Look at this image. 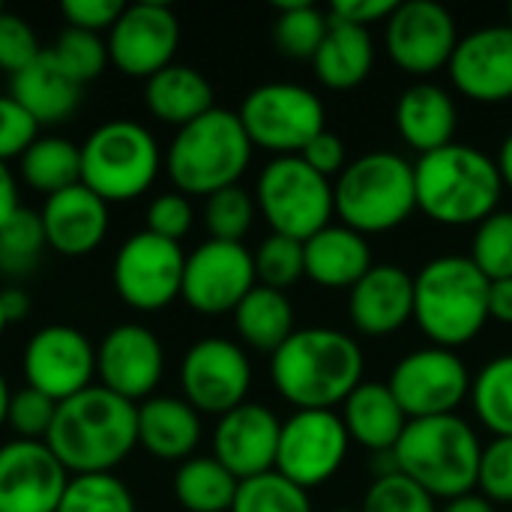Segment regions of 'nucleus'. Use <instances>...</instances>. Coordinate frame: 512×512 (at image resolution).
Instances as JSON below:
<instances>
[{
  "label": "nucleus",
  "mask_w": 512,
  "mask_h": 512,
  "mask_svg": "<svg viewBox=\"0 0 512 512\" xmlns=\"http://www.w3.org/2000/svg\"><path fill=\"white\" fill-rule=\"evenodd\" d=\"M489 279L468 255H438L414 276V321L429 345L462 348L489 324Z\"/></svg>",
  "instance_id": "nucleus-4"
},
{
  "label": "nucleus",
  "mask_w": 512,
  "mask_h": 512,
  "mask_svg": "<svg viewBox=\"0 0 512 512\" xmlns=\"http://www.w3.org/2000/svg\"><path fill=\"white\" fill-rule=\"evenodd\" d=\"M372 66H375L372 33L330 18L327 36L312 57L315 78L327 90H354L372 75Z\"/></svg>",
  "instance_id": "nucleus-31"
},
{
  "label": "nucleus",
  "mask_w": 512,
  "mask_h": 512,
  "mask_svg": "<svg viewBox=\"0 0 512 512\" xmlns=\"http://www.w3.org/2000/svg\"><path fill=\"white\" fill-rule=\"evenodd\" d=\"M9 402H12V390H9V381H6V375L0 372V426H6V411H9Z\"/></svg>",
  "instance_id": "nucleus-58"
},
{
  "label": "nucleus",
  "mask_w": 512,
  "mask_h": 512,
  "mask_svg": "<svg viewBox=\"0 0 512 512\" xmlns=\"http://www.w3.org/2000/svg\"><path fill=\"white\" fill-rule=\"evenodd\" d=\"M231 512H312V501L306 489L270 471L237 486Z\"/></svg>",
  "instance_id": "nucleus-41"
},
{
  "label": "nucleus",
  "mask_w": 512,
  "mask_h": 512,
  "mask_svg": "<svg viewBox=\"0 0 512 512\" xmlns=\"http://www.w3.org/2000/svg\"><path fill=\"white\" fill-rule=\"evenodd\" d=\"M366 357L354 336L336 327H297L270 354V381L297 411H336L366 381Z\"/></svg>",
  "instance_id": "nucleus-1"
},
{
  "label": "nucleus",
  "mask_w": 512,
  "mask_h": 512,
  "mask_svg": "<svg viewBox=\"0 0 512 512\" xmlns=\"http://www.w3.org/2000/svg\"><path fill=\"white\" fill-rule=\"evenodd\" d=\"M330 27L327 9L315 6L312 0H294V3H279L276 6V21H273V39L285 57L294 60H309L321 48L324 36Z\"/></svg>",
  "instance_id": "nucleus-36"
},
{
  "label": "nucleus",
  "mask_w": 512,
  "mask_h": 512,
  "mask_svg": "<svg viewBox=\"0 0 512 512\" xmlns=\"http://www.w3.org/2000/svg\"><path fill=\"white\" fill-rule=\"evenodd\" d=\"M54 414H57V402L24 387V390L12 393V402L6 411V426L12 429V435L18 441H45L51 432Z\"/></svg>",
  "instance_id": "nucleus-45"
},
{
  "label": "nucleus",
  "mask_w": 512,
  "mask_h": 512,
  "mask_svg": "<svg viewBox=\"0 0 512 512\" xmlns=\"http://www.w3.org/2000/svg\"><path fill=\"white\" fill-rule=\"evenodd\" d=\"M471 408L492 438H512V354L489 360L474 375Z\"/></svg>",
  "instance_id": "nucleus-35"
},
{
  "label": "nucleus",
  "mask_w": 512,
  "mask_h": 512,
  "mask_svg": "<svg viewBox=\"0 0 512 512\" xmlns=\"http://www.w3.org/2000/svg\"><path fill=\"white\" fill-rule=\"evenodd\" d=\"M21 210V195H18V177L15 171L0 162V228Z\"/></svg>",
  "instance_id": "nucleus-53"
},
{
  "label": "nucleus",
  "mask_w": 512,
  "mask_h": 512,
  "mask_svg": "<svg viewBox=\"0 0 512 512\" xmlns=\"http://www.w3.org/2000/svg\"><path fill=\"white\" fill-rule=\"evenodd\" d=\"M306 279L327 291H351L372 267L369 237L348 225H327L303 243Z\"/></svg>",
  "instance_id": "nucleus-27"
},
{
  "label": "nucleus",
  "mask_w": 512,
  "mask_h": 512,
  "mask_svg": "<svg viewBox=\"0 0 512 512\" xmlns=\"http://www.w3.org/2000/svg\"><path fill=\"white\" fill-rule=\"evenodd\" d=\"M144 105L159 123L183 129L216 108L213 84L195 66L171 63L144 81Z\"/></svg>",
  "instance_id": "nucleus-30"
},
{
  "label": "nucleus",
  "mask_w": 512,
  "mask_h": 512,
  "mask_svg": "<svg viewBox=\"0 0 512 512\" xmlns=\"http://www.w3.org/2000/svg\"><path fill=\"white\" fill-rule=\"evenodd\" d=\"M69 486V471L45 441L0 447V512H57Z\"/></svg>",
  "instance_id": "nucleus-20"
},
{
  "label": "nucleus",
  "mask_w": 512,
  "mask_h": 512,
  "mask_svg": "<svg viewBox=\"0 0 512 512\" xmlns=\"http://www.w3.org/2000/svg\"><path fill=\"white\" fill-rule=\"evenodd\" d=\"M0 306H3L6 324H18L30 312V294L24 288H6L0 291Z\"/></svg>",
  "instance_id": "nucleus-55"
},
{
  "label": "nucleus",
  "mask_w": 512,
  "mask_h": 512,
  "mask_svg": "<svg viewBox=\"0 0 512 512\" xmlns=\"http://www.w3.org/2000/svg\"><path fill=\"white\" fill-rule=\"evenodd\" d=\"M453 87L480 105L512 99V27L486 24L465 33L447 63Z\"/></svg>",
  "instance_id": "nucleus-21"
},
{
  "label": "nucleus",
  "mask_w": 512,
  "mask_h": 512,
  "mask_svg": "<svg viewBox=\"0 0 512 512\" xmlns=\"http://www.w3.org/2000/svg\"><path fill=\"white\" fill-rule=\"evenodd\" d=\"M45 249H48V243H45V228H42L39 210L21 207L0 228V273L3 276H27L39 264Z\"/></svg>",
  "instance_id": "nucleus-37"
},
{
  "label": "nucleus",
  "mask_w": 512,
  "mask_h": 512,
  "mask_svg": "<svg viewBox=\"0 0 512 512\" xmlns=\"http://www.w3.org/2000/svg\"><path fill=\"white\" fill-rule=\"evenodd\" d=\"M255 216H258L255 195L243 189L240 183L204 198V228L210 240L243 243V237L255 225Z\"/></svg>",
  "instance_id": "nucleus-38"
},
{
  "label": "nucleus",
  "mask_w": 512,
  "mask_h": 512,
  "mask_svg": "<svg viewBox=\"0 0 512 512\" xmlns=\"http://www.w3.org/2000/svg\"><path fill=\"white\" fill-rule=\"evenodd\" d=\"M468 258L489 282L512 279V210H498L474 228Z\"/></svg>",
  "instance_id": "nucleus-42"
},
{
  "label": "nucleus",
  "mask_w": 512,
  "mask_h": 512,
  "mask_svg": "<svg viewBox=\"0 0 512 512\" xmlns=\"http://www.w3.org/2000/svg\"><path fill=\"white\" fill-rule=\"evenodd\" d=\"M495 162H498V171H501V180H504V189H510L512 192V132L501 141V147H498V156H495Z\"/></svg>",
  "instance_id": "nucleus-57"
},
{
  "label": "nucleus",
  "mask_w": 512,
  "mask_h": 512,
  "mask_svg": "<svg viewBox=\"0 0 512 512\" xmlns=\"http://www.w3.org/2000/svg\"><path fill=\"white\" fill-rule=\"evenodd\" d=\"M342 423L348 429L351 444L369 450L372 456L378 453H393L399 444L408 417L396 396L390 393L387 381H363L342 405Z\"/></svg>",
  "instance_id": "nucleus-29"
},
{
  "label": "nucleus",
  "mask_w": 512,
  "mask_h": 512,
  "mask_svg": "<svg viewBox=\"0 0 512 512\" xmlns=\"http://www.w3.org/2000/svg\"><path fill=\"white\" fill-rule=\"evenodd\" d=\"M336 216L363 237L402 228L417 213L414 162L393 150H369L333 183Z\"/></svg>",
  "instance_id": "nucleus-7"
},
{
  "label": "nucleus",
  "mask_w": 512,
  "mask_h": 512,
  "mask_svg": "<svg viewBox=\"0 0 512 512\" xmlns=\"http://www.w3.org/2000/svg\"><path fill=\"white\" fill-rule=\"evenodd\" d=\"M396 0H336L327 15L354 27L369 30L372 24H384L393 12H396Z\"/></svg>",
  "instance_id": "nucleus-52"
},
{
  "label": "nucleus",
  "mask_w": 512,
  "mask_h": 512,
  "mask_svg": "<svg viewBox=\"0 0 512 512\" xmlns=\"http://www.w3.org/2000/svg\"><path fill=\"white\" fill-rule=\"evenodd\" d=\"M234 330L243 348L276 354L294 336V303L285 291L255 285L234 309Z\"/></svg>",
  "instance_id": "nucleus-32"
},
{
  "label": "nucleus",
  "mask_w": 512,
  "mask_h": 512,
  "mask_svg": "<svg viewBox=\"0 0 512 512\" xmlns=\"http://www.w3.org/2000/svg\"><path fill=\"white\" fill-rule=\"evenodd\" d=\"M108 60L126 78H153L174 63L180 48V21L165 3H132L105 36Z\"/></svg>",
  "instance_id": "nucleus-18"
},
{
  "label": "nucleus",
  "mask_w": 512,
  "mask_h": 512,
  "mask_svg": "<svg viewBox=\"0 0 512 512\" xmlns=\"http://www.w3.org/2000/svg\"><path fill=\"white\" fill-rule=\"evenodd\" d=\"M255 285V255L243 243L204 240L186 255L180 300L204 318H219L234 315Z\"/></svg>",
  "instance_id": "nucleus-16"
},
{
  "label": "nucleus",
  "mask_w": 512,
  "mask_h": 512,
  "mask_svg": "<svg viewBox=\"0 0 512 512\" xmlns=\"http://www.w3.org/2000/svg\"><path fill=\"white\" fill-rule=\"evenodd\" d=\"M21 183L42 198L81 183V144L63 135H39L18 159Z\"/></svg>",
  "instance_id": "nucleus-33"
},
{
  "label": "nucleus",
  "mask_w": 512,
  "mask_h": 512,
  "mask_svg": "<svg viewBox=\"0 0 512 512\" xmlns=\"http://www.w3.org/2000/svg\"><path fill=\"white\" fill-rule=\"evenodd\" d=\"M258 216L267 222L270 234H282L306 243L336 216L333 183L303 162V156L270 159L255 180Z\"/></svg>",
  "instance_id": "nucleus-9"
},
{
  "label": "nucleus",
  "mask_w": 512,
  "mask_h": 512,
  "mask_svg": "<svg viewBox=\"0 0 512 512\" xmlns=\"http://www.w3.org/2000/svg\"><path fill=\"white\" fill-rule=\"evenodd\" d=\"M438 501L402 474L375 477L363 495L360 512H438Z\"/></svg>",
  "instance_id": "nucleus-44"
},
{
  "label": "nucleus",
  "mask_w": 512,
  "mask_h": 512,
  "mask_svg": "<svg viewBox=\"0 0 512 512\" xmlns=\"http://www.w3.org/2000/svg\"><path fill=\"white\" fill-rule=\"evenodd\" d=\"M195 225V207L192 198H186L183 192H162L147 204V231L165 240L180 243Z\"/></svg>",
  "instance_id": "nucleus-48"
},
{
  "label": "nucleus",
  "mask_w": 512,
  "mask_h": 512,
  "mask_svg": "<svg viewBox=\"0 0 512 512\" xmlns=\"http://www.w3.org/2000/svg\"><path fill=\"white\" fill-rule=\"evenodd\" d=\"M255 255V276L258 285L288 291L306 276V258H303V243L282 237V234H267L261 246L252 252Z\"/></svg>",
  "instance_id": "nucleus-43"
},
{
  "label": "nucleus",
  "mask_w": 512,
  "mask_h": 512,
  "mask_svg": "<svg viewBox=\"0 0 512 512\" xmlns=\"http://www.w3.org/2000/svg\"><path fill=\"white\" fill-rule=\"evenodd\" d=\"M84 87L75 84L48 54V48L21 72L9 75V96L42 126L66 123L81 105Z\"/></svg>",
  "instance_id": "nucleus-28"
},
{
  "label": "nucleus",
  "mask_w": 512,
  "mask_h": 512,
  "mask_svg": "<svg viewBox=\"0 0 512 512\" xmlns=\"http://www.w3.org/2000/svg\"><path fill=\"white\" fill-rule=\"evenodd\" d=\"M510 512H512V507H510Z\"/></svg>",
  "instance_id": "nucleus-64"
},
{
  "label": "nucleus",
  "mask_w": 512,
  "mask_h": 512,
  "mask_svg": "<svg viewBox=\"0 0 512 512\" xmlns=\"http://www.w3.org/2000/svg\"><path fill=\"white\" fill-rule=\"evenodd\" d=\"M165 375V348L144 324H117L96 345V381L108 393L141 405Z\"/></svg>",
  "instance_id": "nucleus-19"
},
{
  "label": "nucleus",
  "mask_w": 512,
  "mask_h": 512,
  "mask_svg": "<svg viewBox=\"0 0 512 512\" xmlns=\"http://www.w3.org/2000/svg\"><path fill=\"white\" fill-rule=\"evenodd\" d=\"M39 219L45 228L48 249L66 258H81L96 252L108 237V225H111L108 204L99 195H93L84 183L48 195L42 201Z\"/></svg>",
  "instance_id": "nucleus-24"
},
{
  "label": "nucleus",
  "mask_w": 512,
  "mask_h": 512,
  "mask_svg": "<svg viewBox=\"0 0 512 512\" xmlns=\"http://www.w3.org/2000/svg\"><path fill=\"white\" fill-rule=\"evenodd\" d=\"M252 153L237 111L213 108L174 132L165 150V174L186 198H210L240 183Z\"/></svg>",
  "instance_id": "nucleus-6"
},
{
  "label": "nucleus",
  "mask_w": 512,
  "mask_h": 512,
  "mask_svg": "<svg viewBox=\"0 0 512 512\" xmlns=\"http://www.w3.org/2000/svg\"><path fill=\"white\" fill-rule=\"evenodd\" d=\"M252 360L234 339L210 336L189 345L180 360V396L204 417H225L249 402Z\"/></svg>",
  "instance_id": "nucleus-13"
},
{
  "label": "nucleus",
  "mask_w": 512,
  "mask_h": 512,
  "mask_svg": "<svg viewBox=\"0 0 512 512\" xmlns=\"http://www.w3.org/2000/svg\"><path fill=\"white\" fill-rule=\"evenodd\" d=\"M336 512H360V510H336Z\"/></svg>",
  "instance_id": "nucleus-61"
},
{
  "label": "nucleus",
  "mask_w": 512,
  "mask_h": 512,
  "mask_svg": "<svg viewBox=\"0 0 512 512\" xmlns=\"http://www.w3.org/2000/svg\"><path fill=\"white\" fill-rule=\"evenodd\" d=\"M480 456L483 441L459 414L408 420L399 444L393 447L396 471L435 501H453L477 492Z\"/></svg>",
  "instance_id": "nucleus-5"
},
{
  "label": "nucleus",
  "mask_w": 512,
  "mask_h": 512,
  "mask_svg": "<svg viewBox=\"0 0 512 512\" xmlns=\"http://www.w3.org/2000/svg\"><path fill=\"white\" fill-rule=\"evenodd\" d=\"M474 375L468 363L438 345L408 351L390 372L387 387L402 405L408 420L459 414L465 399H471Z\"/></svg>",
  "instance_id": "nucleus-11"
},
{
  "label": "nucleus",
  "mask_w": 512,
  "mask_h": 512,
  "mask_svg": "<svg viewBox=\"0 0 512 512\" xmlns=\"http://www.w3.org/2000/svg\"><path fill=\"white\" fill-rule=\"evenodd\" d=\"M186 252L180 243L144 231L123 240L114 255L111 279L117 297L135 312H159L183 291Z\"/></svg>",
  "instance_id": "nucleus-12"
},
{
  "label": "nucleus",
  "mask_w": 512,
  "mask_h": 512,
  "mask_svg": "<svg viewBox=\"0 0 512 512\" xmlns=\"http://www.w3.org/2000/svg\"><path fill=\"white\" fill-rule=\"evenodd\" d=\"M489 318L512 327V279H498L489 285Z\"/></svg>",
  "instance_id": "nucleus-54"
},
{
  "label": "nucleus",
  "mask_w": 512,
  "mask_h": 512,
  "mask_svg": "<svg viewBox=\"0 0 512 512\" xmlns=\"http://www.w3.org/2000/svg\"><path fill=\"white\" fill-rule=\"evenodd\" d=\"M303 162L309 165V168H315L321 177H339L345 168H348V147H345V141L336 135V132H330V129H324V132H318L306 147H303Z\"/></svg>",
  "instance_id": "nucleus-51"
},
{
  "label": "nucleus",
  "mask_w": 512,
  "mask_h": 512,
  "mask_svg": "<svg viewBox=\"0 0 512 512\" xmlns=\"http://www.w3.org/2000/svg\"><path fill=\"white\" fill-rule=\"evenodd\" d=\"M348 450L351 438L336 411H294L282 420L276 474L312 492L342 471Z\"/></svg>",
  "instance_id": "nucleus-14"
},
{
  "label": "nucleus",
  "mask_w": 512,
  "mask_h": 512,
  "mask_svg": "<svg viewBox=\"0 0 512 512\" xmlns=\"http://www.w3.org/2000/svg\"><path fill=\"white\" fill-rule=\"evenodd\" d=\"M252 147L276 156H300L303 147L327 129L321 96L294 81H267L246 93L237 111Z\"/></svg>",
  "instance_id": "nucleus-10"
},
{
  "label": "nucleus",
  "mask_w": 512,
  "mask_h": 512,
  "mask_svg": "<svg viewBox=\"0 0 512 512\" xmlns=\"http://www.w3.org/2000/svg\"><path fill=\"white\" fill-rule=\"evenodd\" d=\"M165 165L156 135L129 117L99 123L81 144V183L105 204L141 198Z\"/></svg>",
  "instance_id": "nucleus-8"
},
{
  "label": "nucleus",
  "mask_w": 512,
  "mask_h": 512,
  "mask_svg": "<svg viewBox=\"0 0 512 512\" xmlns=\"http://www.w3.org/2000/svg\"><path fill=\"white\" fill-rule=\"evenodd\" d=\"M507 18H510L507 24H510V27H512V3H510V9H507Z\"/></svg>",
  "instance_id": "nucleus-60"
},
{
  "label": "nucleus",
  "mask_w": 512,
  "mask_h": 512,
  "mask_svg": "<svg viewBox=\"0 0 512 512\" xmlns=\"http://www.w3.org/2000/svg\"><path fill=\"white\" fill-rule=\"evenodd\" d=\"M459 39L453 12L435 0L399 3L384 21L387 57L417 81H429V75L447 69Z\"/></svg>",
  "instance_id": "nucleus-15"
},
{
  "label": "nucleus",
  "mask_w": 512,
  "mask_h": 512,
  "mask_svg": "<svg viewBox=\"0 0 512 512\" xmlns=\"http://www.w3.org/2000/svg\"><path fill=\"white\" fill-rule=\"evenodd\" d=\"M282 420L261 402H243L216 420L213 459L225 465L240 483L276 471Z\"/></svg>",
  "instance_id": "nucleus-22"
},
{
  "label": "nucleus",
  "mask_w": 512,
  "mask_h": 512,
  "mask_svg": "<svg viewBox=\"0 0 512 512\" xmlns=\"http://www.w3.org/2000/svg\"><path fill=\"white\" fill-rule=\"evenodd\" d=\"M45 444L69 477L114 474L138 447V405L93 384L57 405Z\"/></svg>",
  "instance_id": "nucleus-2"
},
{
  "label": "nucleus",
  "mask_w": 512,
  "mask_h": 512,
  "mask_svg": "<svg viewBox=\"0 0 512 512\" xmlns=\"http://www.w3.org/2000/svg\"><path fill=\"white\" fill-rule=\"evenodd\" d=\"M201 432V414L183 396H150L138 405V447L156 462L183 465L195 456Z\"/></svg>",
  "instance_id": "nucleus-26"
},
{
  "label": "nucleus",
  "mask_w": 512,
  "mask_h": 512,
  "mask_svg": "<svg viewBox=\"0 0 512 512\" xmlns=\"http://www.w3.org/2000/svg\"><path fill=\"white\" fill-rule=\"evenodd\" d=\"M0 84H3V72H0Z\"/></svg>",
  "instance_id": "nucleus-62"
},
{
  "label": "nucleus",
  "mask_w": 512,
  "mask_h": 512,
  "mask_svg": "<svg viewBox=\"0 0 512 512\" xmlns=\"http://www.w3.org/2000/svg\"><path fill=\"white\" fill-rule=\"evenodd\" d=\"M240 480L213 456H192L177 465L174 498L186 512H231Z\"/></svg>",
  "instance_id": "nucleus-34"
},
{
  "label": "nucleus",
  "mask_w": 512,
  "mask_h": 512,
  "mask_svg": "<svg viewBox=\"0 0 512 512\" xmlns=\"http://www.w3.org/2000/svg\"><path fill=\"white\" fill-rule=\"evenodd\" d=\"M57 512H135V498L114 474H84L69 477Z\"/></svg>",
  "instance_id": "nucleus-40"
},
{
  "label": "nucleus",
  "mask_w": 512,
  "mask_h": 512,
  "mask_svg": "<svg viewBox=\"0 0 512 512\" xmlns=\"http://www.w3.org/2000/svg\"><path fill=\"white\" fill-rule=\"evenodd\" d=\"M48 54L81 87L96 81L105 72V66L111 63L105 39L99 33H87V30H75V27H63L60 36L54 39V45L48 48Z\"/></svg>",
  "instance_id": "nucleus-39"
},
{
  "label": "nucleus",
  "mask_w": 512,
  "mask_h": 512,
  "mask_svg": "<svg viewBox=\"0 0 512 512\" xmlns=\"http://www.w3.org/2000/svg\"><path fill=\"white\" fill-rule=\"evenodd\" d=\"M348 318L369 339L399 333L414 321V276L399 264H375L348 291Z\"/></svg>",
  "instance_id": "nucleus-23"
},
{
  "label": "nucleus",
  "mask_w": 512,
  "mask_h": 512,
  "mask_svg": "<svg viewBox=\"0 0 512 512\" xmlns=\"http://www.w3.org/2000/svg\"><path fill=\"white\" fill-rule=\"evenodd\" d=\"M417 210L444 228L480 225L501 207L504 180L498 162L474 144H447L414 162Z\"/></svg>",
  "instance_id": "nucleus-3"
},
{
  "label": "nucleus",
  "mask_w": 512,
  "mask_h": 512,
  "mask_svg": "<svg viewBox=\"0 0 512 512\" xmlns=\"http://www.w3.org/2000/svg\"><path fill=\"white\" fill-rule=\"evenodd\" d=\"M39 138V123L6 93H0V162L21 159Z\"/></svg>",
  "instance_id": "nucleus-49"
},
{
  "label": "nucleus",
  "mask_w": 512,
  "mask_h": 512,
  "mask_svg": "<svg viewBox=\"0 0 512 512\" xmlns=\"http://www.w3.org/2000/svg\"><path fill=\"white\" fill-rule=\"evenodd\" d=\"M45 48L39 45L36 30L30 27L27 18L15 15V12H0V72H21L24 66H30Z\"/></svg>",
  "instance_id": "nucleus-47"
},
{
  "label": "nucleus",
  "mask_w": 512,
  "mask_h": 512,
  "mask_svg": "<svg viewBox=\"0 0 512 512\" xmlns=\"http://www.w3.org/2000/svg\"><path fill=\"white\" fill-rule=\"evenodd\" d=\"M6 327H9V324H6V315H3V306H0V339H3V333H6Z\"/></svg>",
  "instance_id": "nucleus-59"
},
{
  "label": "nucleus",
  "mask_w": 512,
  "mask_h": 512,
  "mask_svg": "<svg viewBox=\"0 0 512 512\" xmlns=\"http://www.w3.org/2000/svg\"><path fill=\"white\" fill-rule=\"evenodd\" d=\"M438 512H498L495 504H489L480 492H471V495H462V498H453V501H444V507Z\"/></svg>",
  "instance_id": "nucleus-56"
},
{
  "label": "nucleus",
  "mask_w": 512,
  "mask_h": 512,
  "mask_svg": "<svg viewBox=\"0 0 512 512\" xmlns=\"http://www.w3.org/2000/svg\"><path fill=\"white\" fill-rule=\"evenodd\" d=\"M123 9H126V3H120V0H63L60 3V15H63L66 27L99 33V36L114 27V21L120 18Z\"/></svg>",
  "instance_id": "nucleus-50"
},
{
  "label": "nucleus",
  "mask_w": 512,
  "mask_h": 512,
  "mask_svg": "<svg viewBox=\"0 0 512 512\" xmlns=\"http://www.w3.org/2000/svg\"><path fill=\"white\" fill-rule=\"evenodd\" d=\"M393 117H396L399 138L417 156L453 144L459 126V108L453 93L435 81H414L411 87H405Z\"/></svg>",
  "instance_id": "nucleus-25"
},
{
  "label": "nucleus",
  "mask_w": 512,
  "mask_h": 512,
  "mask_svg": "<svg viewBox=\"0 0 512 512\" xmlns=\"http://www.w3.org/2000/svg\"><path fill=\"white\" fill-rule=\"evenodd\" d=\"M0 12H3V6H0Z\"/></svg>",
  "instance_id": "nucleus-63"
},
{
  "label": "nucleus",
  "mask_w": 512,
  "mask_h": 512,
  "mask_svg": "<svg viewBox=\"0 0 512 512\" xmlns=\"http://www.w3.org/2000/svg\"><path fill=\"white\" fill-rule=\"evenodd\" d=\"M21 369L30 390L60 405L93 387L96 348L81 330L69 324H48L27 339Z\"/></svg>",
  "instance_id": "nucleus-17"
},
{
  "label": "nucleus",
  "mask_w": 512,
  "mask_h": 512,
  "mask_svg": "<svg viewBox=\"0 0 512 512\" xmlns=\"http://www.w3.org/2000/svg\"><path fill=\"white\" fill-rule=\"evenodd\" d=\"M477 492L495 507H512V438H492L483 444Z\"/></svg>",
  "instance_id": "nucleus-46"
}]
</instances>
